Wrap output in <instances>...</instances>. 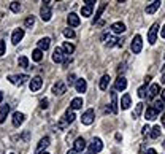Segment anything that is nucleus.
I'll list each match as a JSON object with an SVG mask.
<instances>
[{
	"instance_id": "1",
	"label": "nucleus",
	"mask_w": 165,
	"mask_h": 154,
	"mask_svg": "<svg viewBox=\"0 0 165 154\" xmlns=\"http://www.w3.org/2000/svg\"><path fill=\"white\" fill-rule=\"evenodd\" d=\"M67 59H68V54H65V51H64L60 46H57L56 49H54V52H52V61L56 62V64H64Z\"/></svg>"
},
{
	"instance_id": "2",
	"label": "nucleus",
	"mask_w": 165,
	"mask_h": 154,
	"mask_svg": "<svg viewBox=\"0 0 165 154\" xmlns=\"http://www.w3.org/2000/svg\"><path fill=\"white\" fill-rule=\"evenodd\" d=\"M102 148H103L102 140L95 137V138L92 140V142H91V145H89V154H97V152H100V151H102Z\"/></svg>"
},
{
	"instance_id": "3",
	"label": "nucleus",
	"mask_w": 165,
	"mask_h": 154,
	"mask_svg": "<svg viewBox=\"0 0 165 154\" xmlns=\"http://www.w3.org/2000/svg\"><path fill=\"white\" fill-rule=\"evenodd\" d=\"M130 48H132V52H133V54L141 52V48H143V38H141L140 35H135V37H133V41H132V45H130Z\"/></svg>"
},
{
	"instance_id": "4",
	"label": "nucleus",
	"mask_w": 165,
	"mask_h": 154,
	"mask_svg": "<svg viewBox=\"0 0 165 154\" xmlns=\"http://www.w3.org/2000/svg\"><path fill=\"white\" fill-rule=\"evenodd\" d=\"M94 118H95L94 110L89 108V110H86L84 113H82V116H81V122L84 124V125H91V124L94 122Z\"/></svg>"
},
{
	"instance_id": "5",
	"label": "nucleus",
	"mask_w": 165,
	"mask_h": 154,
	"mask_svg": "<svg viewBox=\"0 0 165 154\" xmlns=\"http://www.w3.org/2000/svg\"><path fill=\"white\" fill-rule=\"evenodd\" d=\"M157 32H159V24L156 22V24H153V25H151L149 34H148V41H149V45H154V43H156Z\"/></svg>"
},
{
	"instance_id": "6",
	"label": "nucleus",
	"mask_w": 165,
	"mask_h": 154,
	"mask_svg": "<svg viewBox=\"0 0 165 154\" xmlns=\"http://www.w3.org/2000/svg\"><path fill=\"white\" fill-rule=\"evenodd\" d=\"M8 79H10L11 84H18V86H21V84H24V83L29 79V76H27V75H10Z\"/></svg>"
},
{
	"instance_id": "7",
	"label": "nucleus",
	"mask_w": 165,
	"mask_h": 154,
	"mask_svg": "<svg viewBox=\"0 0 165 154\" xmlns=\"http://www.w3.org/2000/svg\"><path fill=\"white\" fill-rule=\"evenodd\" d=\"M41 86H43V79H41V76H35V78H32V79H30V83H29V88H30V91H32V92L40 91V89H41Z\"/></svg>"
},
{
	"instance_id": "8",
	"label": "nucleus",
	"mask_w": 165,
	"mask_h": 154,
	"mask_svg": "<svg viewBox=\"0 0 165 154\" xmlns=\"http://www.w3.org/2000/svg\"><path fill=\"white\" fill-rule=\"evenodd\" d=\"M67 92V86H65V83L62 81H57L56 84L52 86V94H56V95H62Z\"/></svg>"
},
{
	"instance_id": "9",
	"label": "nucleus",
	"mask_w": 165,
	"mask_h": 154,
	"mask_svg": "<svg viewBox=\"0 0 165 154\" xmlns=\"http://www.w3.org/2000/svg\"><path fill=\"white\" fill-rule=\"evenodd\" d=\"M73 149H75L76 152H82V151L86 149V140L82 138V137L76 138V140H75V143H73Z\"/></svg>"
},
{
	"instance_id": "10",
	"label": "nucleus",
	"mask_w": 165,
	"mask_h": 154,
	"mask_svg": "<svg viewBox=\"0 0 165 154\" xmlns=\"http://www.w3.org/2000/svg\"><path fill=\"white\" fill-rule=\"evenodd\" d=\"M49 137H43L40 140V143H38V146H37V149H35V154H41V151L43 149H46L48 146H49Z\"/></svg>"
},
{
	"instance_id": "11",
	"label": "nucleus",
	"mask_w": 165,
	"mask_h": 154,
	"mask_svg": "<svg viewBox=\"0 0 165 154\" xmlns=\"http://www.w3.org/2000/svg\"><path fill=\"white\" fill-rule=\"evenodd\" d=\"M24 119H25L24 113H19V111H15V113H13V125H15V127H19V125L24 122Z\"/></svg>"
},
{
	"instance_id": "12",
	"label": "nucleus",
	"mask_w": 165,
	"mask_h": 154,
	"mask_svg": "<svg viewBox=\"0 0 165 154\" xmlns=\"http://www.w3.org/2000/svg\"><path fill=\"white\" fill-rule=\"evenodd\" d=\"M22 37H24V29H16L15 32H13V35H11V43L18 45L19 41L22 40Z\"/></svg>"
},
{
	"instance_id": "13",
	"label": "nucleus",
	"mask_w": 165,
	"mask_h": 154,
	"mask_svg": "<svg viewBox=\"0 0 165 154\" xmlns=\"http://www.w3.org/2000/svg\"><path fill=\"white\" fill-rule=\"evenodd\" d=\"M127 88V79L124 76H118L116 83H114V91H124Z\"/></svg>"
},
{
	"instance_id": "14",
	"label": "nucleus",
	"mask_w": 165,
	"mask_h": 154,
	"mask_svg": "<svg viewBox=\"0 0 165 154\" xmlns=\"http://www.w3.org/2000/svg\"><path fill=\"white\" fill-rule=\"evenodd\" d=\"M67 24L70 27H78L79 25V16L75 15V13H70V15L67 16Z\"/></svg>"
},
{
	"instance_id": "15",
	"label": "nucleus",
	"mask_w": 165,
	"mask_h": 154,
	"mask_svg": "<svg viewBox=\"0 0 165 154\" xmlns=\"http://www.w3.org/2000/svg\"><path fill=\"white\" fill-rule=\"evenodd\" d=\"M40 16H41V19H43L45 22H48L51 19V8L46 7V5H43V7H41V10H40Z\"/></svg>"
},
{
	"instance_id": "16",
	"label": "nucleus",
	"mask_w": 165,
	"mask_h": 154,
	"mask_svg": "<svg viewBox=\"0 0 165 154\" xmlns=\"http://www.w3.org/2000/svg\"><path fill=\"white\" fill-rule=\"evenodd\" d=\"M75 89H76V92H79V94H82V92H86V89H87V83H86V79H82V78L76 79V84H75Z\"/></svg>"
},
{
	"instance_id": "17",
	"label": "nucleus",
	"mask_w": 165,
	"mask_h": 154,
	"mask_svg": "<svg viewBox=\"0 0 165 154\" xmlns=\"http://www.w3.org/2000/svg\"><path fill=\"white\" fill-rule=\"evenodd\" d=\"M111 30H113L114 34H124V32H126V24L121 22V21L113 22V24H111Z\"/></svg>"
},
{
	"instance_id": "18",
	"label": "nucleus",
	"mask_w": 165,
	"mask_h": 154,
	"mask_svg": "<svg viewBox=\"0 0 165 154\" xmlns=\"http://www.w3.org/2000/svg\"><path fill=\"white\" fill-rule=\"evenodd\" d=\"M159 92H160V88H159V84H151V88H149V91H148V99H149V100L156 99Z\"/></svg>"
},
{
	"instance_id": "19",
	"label": "nucleus",
	"mask_w": 165,
	"mask_h": 154,
	"mask_svg": "<svg viewBox=\"0 0 165 154\" xmlns=\"http://www.w3.org/2000/svg\"><path fill=\"white\" fill-rule=\"evenodd\" d=\"M157 111L153 108V106H149V108H146V111H145V118L148 119V121H154L156 118H157Z\"/></svg>"
},
{
	"instance_id": "20",
	"label": "nucleus",
	"mask_w": 165,
	"mask_h": 154,
	"mask_svg": "<svg viewBox=\"0 0 165 154\" xmlns=\"http://www.w3.org/2000/svg\"><path fill=\"white\" fill-rule=\"evenodd\" d=\"M49 45H51V38L45 37V38H41V40L38 41V49H40V51H46V49L49 48Z\"/></svg>"
},
{
	"instance_id": "21",
	"label": "nucleus",
	"mask_w": 165,
	"mask_h": 154,
	"mask_svg": "<svg viewBox=\"0 0 165 154\" xmlns=\"http://www.w3.org/2000/svg\"><path fill=\"white\" fill-rule=\"evenodd\" d=\"M130 105H132L130 95H129V94H124V95L121 97V108H122V110H127Z\"/></svg>"
},
{
	"instance_id": "22",
	"label": "nucleus",
	"mask_w": 165,
	"mask_h": 154,
	"mask_svg": "<svg viewBox=\"0 0 165 154\" xmlns=\"http://www.w3.org/2000/svg\"><path fill=\"white\" fill-rule=\"evenodd\" d=\"M159 7H160V2H159V0H154L151 5L146 7V13H148V15H153V13H156L159 10Z\"/></svg>"
},
{
	"instance_id": "23",
	"label": "nucleus",
	"mask_w": 165,
	"mask_h": 154,
	"mask_svg": "<svg viewBox=\"0 0 165 154\" xmlns=\"http://www.w3.org/2000/svg\"><path fill=\"white\" fill-rule=\"evenodd\" d=\"M119 103H118V95H116V91H111V111L113 113H118V110H119V106H118Z\"/></svg>"
},
{
	"instance_id": "24",
	"label": "nucleus",
	"mask_w": 165,
	"mask_h": 154,
	"mask_svg": "<svg viewBox=\"0 0 165 154\" xmlns=\"http://www.w3.org/2000/svg\"><path fill=\"white\" fill-rule=\"evenodd\" d=\"M8 113H10V105H3L2 108H0V124H3V122H5Z\"/></svg>"
},
{
	"instance_id": "25",
	"label": "nucleus",
	"mask_w": 165,
	"mask_h": 154,
	"mask_svg": "<svg viewBox=\"0 0 165 154\" xmlns=\"http://www.w3.org/2000/svg\"><path fill=\"white\" fill-rule=\"evenodd\" d=\"M82 105H84V103H82L81 97H75V99L72 100V103H70V108L72 110H79V108H82Z\"/></svg>"
},
{
	"instance_id": "26",
	"label": "nucleus",
	"mask_w": 165,
	"mask_h": 154,
	"mask_svg": "<svg viewBox=\"0 0 165 154\" xmlns=\"http://www.w3.org/2000/svg\"><path fill=\"white\" fill-rule=\"evenodd\" d=\"M141 111H143V103L140 102V103L135 105V110H133V113H132V118H133V119H138L140 115H141Z\"/></svg>"
},
{
	"instance_id": "27",
	"label": "nucleus",
	"mask_w": 165,
	"mask_h": 154,
	"mask_svg": "<svg viewBox=\"0 0 165 154\" xmlns=\"http://www.w3.org/2000/svg\"><path fill=\"white\" fill-rule=\"evenodd\" d=\"M64 118L67 119V122H68V124H72V122L75 121V118H76V116H75V113H73V110H72V108H68V110L65 111Z\"/></svg>"
},
{
	"instance_id": "28",
	"label": "nucleus",
	"mask_w": 165,
	"mask_h": 154,
	"mask_svg": "<svg viewBox=\"0 0 165 154\" xmlns=\"http://www.w3.org/2000/svg\"><path fill=\"white\" fill-rule=\"evenodd\" d=\"M108 86H109V76H108V75H103L102 79H100V89H102V91H106Z\"/></svg>"
},
{
	"instance_id": "29",
	"label": "nucleus",
	"mask_w": 165,
	"mask_h": 154,
	"mask_svg": "<svg viewBox=\"0 0 165 154\" xmlns=\"http://www.w3.org/2000/svg\"><path fill=\"white\" fill-rule=\"evenodd\" d=\"M62 49L65 51V54H72V52L75 51V46L70 43V41H65V43L62 45Z\"/></svg>"
},
{
	"instance_id": "30",
	"label": "nucleus",
	"mask_w": 165,
	"mask_h": 154,
	"mask_svg": "<svg viewBox=\"0 0 165 154\" xmlns=\"http://www.w3.org/2000/svg\"><path fill=\"white\" fill-rule=\"evenodd\" d=\"M32 59H33L35 62H40L41 59H43V51H40V49L37 48V49L32 52Z\"/></svg>"
},
{
	"instance_id": "31",
	"label": "nucleus",
	"mask_w": 165,
	"mask_h": 154,
	"mask_svg": "<svg viewBox=\"0 0 165 154\" xmlns=\"http://www.w3.org/2000/svg\"><path fill=\"white\" fill-rule=\"evenodd\" d=\"M81 15L84 16V18H89V16L92 15V7H87V5L82 7V8H81Z\"/></svg>"
},
{
	"instance_id": "32",
	"label": "nucleus",
	"mask_w": 165,
	"mask_h": 154,
	"mask_svg": "<svg viewBox=\"0 0 165 154\" xmlns=\"http://www.w3.org/2000/svg\"><path fill=\"white\" fill-rule=\"evenodd\" d=\"M106 8V3H102L100 7H99V10H97V13H95V19H94V22H97L99 21V18L102 16V13H103V10Z\"/></svg>"
},
{
	"instance_id": "33",
	"label": "nucleus",
	"mask_w": 165,
	"mask_h": 154,
	"mask_svg": "<svg viewBox=\"0 0 165 154\" xmlns=\"http://www.w3.org/2000/svg\"><path fill=\"white\" fill-rule=\"evenodd\" d=\"M151 138H157L159 135H160V127H159V125H154V127L153 129H151Z\"/></svg>"
},
{
	"instance_id": "34",
	"label": "nucleus",
	"mask_w": 165,
	"mask_h": 154,
	"mask_svg": "<svg viewBox=\"0 0 165 154\" xmlns=\"http://www.w3.org/2000/svg\"><path fill=\"white\" fill-rule=\"evenodd\" d=\"M163 106H165V103H163L162 100H157V102H154V105H153V108L157 111V113H160V111L163 110Z\"/></svg>"
},
{
	"instance_id": "35",
	"label": "nucleus",
	"mask_w": 165,
	"mask_h": 154,
	"mask_svg": "<svg viewBox=\"0 0 165 154\" xmlns=\"http://www.w3.org/2000/svg\"><path fill=\"white\" fill-rule=\"evenodd\" d=\"M106 46H108V48L118 46V38H114V37H108V40H106Z\"/></svg>"
},
{
	"instance_id": "36",
	"label": "nucleus",
	"mask_w": 165,
	"mask_h": 154,
	"mask_svg": "<svg viewBox=\"0 0 165 154\" xmlns=\"http://www.w3.org/2000/svg\"><path fill=\"white\" fill-rule=\"evenodd\" d=\"M10 10H11L13 13H19V10H21V3H19V2H11Z\"/></svg>"
},
{
	"instance_id": "37",
	"label": "nucleus",
	"mask_w": 165,
	"mask_h": 154,
	"mask_svg": "<svg viewBox=\"0 0 165 154\" xmlns=\"http://www.w3.org/2000/svg\"><path fill=\"white\" fill-rule=\"evenodd\" d=\"M19 65L24 67V68H29V59H27L25 56H21L19 57Z\"/></svg>"
},
{
	"instance_id": "38",
	"label": "nucleus",
	"mask_w": 165,
	"mask_h": 154,
	"mask_svg": "<svg viewBox=\"0 0 165 154\" xmlns=\"http://www.w3.org/2000/svg\"><path fill=\"white\" fill-rule=\"evenodd\" d=\"M64 35L67 37V38H75V30L73 29H70V27H68V29H64Z\"/></svg>"
},
{
	"instance_id": "39",
	"label": "nucleus",
	"mask_w": 165,
	"mask_h": 154,
	"mask_svg": "<svg viewBox=\"0 0 165 154\" xmlns=\"http://www.w3.org/2000/svg\"><path fill=\"white\" fill-rule=\"evenodd\" d=\"M67 125H68V122H67V119L62 116L60 121H59V124H57V127H59L60 130H65V129H67Z\"/></svg>"
},
{
	"instance_id": "40",
	"label": "nucleus",
	"mask_w": 165,
	"mask_h": 154,
	"mask_svg": "<svg viewBox=\"0 0 165 154\" xmlns=\"http://www.w3.org/2000/svg\"><path fill=\"white\" fill-rule=\"evenodd\" d=\"M33 24H35V18H33V16L25 18V21H24V25H25V27H32Z\"/></svg>"
},
{
	"instance_id": "41",
	"label": "nucleus",
	"mask_w": 165,
	"mask_h": 154,
	"mask_svg": "<svg viewBox=\"0 0 165 154\" xmlns=\"http://www.w3.org/2000/svg\"><path fill=\"white\" fill-rule=\"evenodd\" d=\"M138 97H140V99H145V97H146V86L138 88Z\"/></svg>"
},
{
	"instance_id": "42",
	"label": "nucleus",
	"mask_w": 165,
	"mask_h": 154,
	"mask_svg": "<svg viewBox=\"0 0 165 154\" xmlns=\"http://www.w3.org/2000/svg\"><path fill=\"white\" fill-rule=\"evenodd\" d=\"M5 49H7V45H5V41L2 40V41H0V56L5 54Z\"/></svg>"
},
{
	"instance_id": "43",
	"label": "nucleus",
	"mask_w": 165,
	"mask_h": 154,
	"mask_svg": "<svg viewBox=\"0 0 165 154\" xmlns=\"http://www.w3.org/2000/svg\"><path fill=\"white\" fill-rule=\"evenodd\" d=\"M40 108H43V110L48 108V99H41L40 100Z\"/></svg>"
},
{
	"instance_id": "44",
	"label": "nucleus",
	"mask_w": 165,
	"mask_h": 154,
	"mask_svg": "<svg viewBox=\"0 0 165 154\" xmlns=\"http://www.w3.org/2000/svg\"><path fill=\"white\" fill-rule=\"evenodd\" d=\"M68 84H70V86L76 84V81H75V75H70V76H68Z\"/></svg>"
},
{
	"instance_id": "45",
	"label": "nucleus",
	"mask_w": 165,
	"mask_h": 154,
	"mask_svg": "<svg viewBox=\"0 0 165 154\" xmlns=\"http://www.w3.org/2000/svg\"><path fill=\"white\" fill-rule=\"evenodd\" d=\"M141 132H143V135H148V134H151V127H149V125L146 124L145 127H143V130H141Z\"/></svg>"
},
{
	"instance_id": "46",
	"label": "nucleus",
	"mask_w": 165,
	"mask_h": 154,
	"mask_svg": "<svg viewBox=\"0 0 165 154\" xmlns=\"http://www.w3.org/2000/svg\"><path fill=\"white\" fill-rule=\"evenodd\" d=\"M84 3H86L87 7H94V3H95V0H84Z\"/></svg>"
},
{
	"instance_id": "47",
	"label": "nucleus",
	"mask_w": 165,
	"mask_h": 154,
	"mask_svg": "<svg viewBox=\"0 0 165 154\" xmlns=\"http://www.w3.org/2000/svg\"><path fill=\"white\" fill-rule=\"evenodd\" d=\"M160 100L165 103V89H163V91H160Z\"/></svg>"
},
{
	"instance_id": "48",
	"label": "nucleus",
	"mask_w": 165,
	"mask_h": 154,
	"mask_svg": "<svg viewBox=\"0 0 165 154\" xmlns=\"http://www.w3.org/2000/svg\"><path fill=\"white\" fill-rule=\"evenodd\" d=\"M146 154H157V152H156V149H153V148H149V149L146 151Z\"/></svg>"
},
{
	"instance_id": "49",
	"label": "nucleus",
	"mask_w": 165,
	"mask_h": 154,
	"mask_svg": "<svg viewBox=\"0 0 165 154\" xmlns=\"http://www.w3.org/2000/svg\"><path fill=\"white\" fill-rule=\"evenodd\" d=\"M124 45V40H121V38H118V46H122Z\"/></svg>"
},
{
	"instance_id": "50",
	"label": "nucleus",
	"mask_w": 165,
	"mask_h": 154,
	"mask_svg": "<svg viewBox=\"0 0 165 154\" xmlns=\"http://www.w3.org/2000/svg\"><path fill=\"white\" fill-rule=\"evenodd\" d=\"M160 35H162V37H163V38H165V25H163V27H162V30H160Z\"/></svg>"
},
{
	"instance_id": "51",
	"label": "nucleus",
	"mask_w": 165,
	"mask_h": 154,
	"mask_svg": "<svg viewBox=\"0 0 165 154\" xmlns=\"http://www.w3.org/2000/svg\"><path fill=\"white\" fill-rule=\"evenodd\" d=\"M162 125H163V127H165V113L162 115Z\"/></svg>"
},
{
	"instance_id": "52",
	"label": "nucleus",
	"mask_w": 165,
	"mask_h": 154,
	"mask_svg": "<svg viewBox=\"0 0 165 154\" xmlns=\"http://www.w3.org/2000/svg\"><path fill=\"white\" fill-rule=\"evenodd\" d=\"M67 154H78V152H76V151H75V149H70V151H68V152H67Z\"/></svg>"
},
{
	"instance_id": "53",
	"label": "nucleus",
	"mask_w": 165,
	"mask_h": 154,
	"mask_svg": "<svg viewBox=\"0 0 165 154\" xmlns=\"http://www.w3.org/2000/svg\"><path fill=\"white\" fill-rule=\"evenodd\" d=\"M2 100H3V92L0 91V102H2Z\"/></svg>"
},
{
	"instance_id": "54",
	"label": "nucleus",
	"mask_w": 165,
	"mask_h": 154,
	"mask_svg": "<svg viewBox=\"0 0 165 154\" xmlns=\"http://www.w3.org/2000/svg\"><path fill=\"white\" fill-rule=\"evenodd\" d=\"M162 83L165 84V72H163V75H162Z\"/></svg>"
},
{
	"instance_id": "55",
	"label": "nucleus",
	"mask_w": 165,
	"mask_h": 154,
	"mask_svg": "<svg viewBox=\"0 0 165 154\" xmlns=\"http://www.w3.org/2000/svg\"><path fill=\"white\" fill-rule=\"evenodd\" d=\"M41 154H49V152H41Z\"/></svg>"
},
{
	"instance_id": "56",
	"label": "nucleus",
	"mask_w": 165,
	"mask_h": 154,
	"mask_svg": "<svg viewBox=\"0 0 165 154\" xmlns=\"http://www.w3.org/2000/svg\"><path fill=\"white\" fill-rule=\"evenodd\" d=\"M10 154H15V152H10Z\"/></svg>"
}]
</instances>
